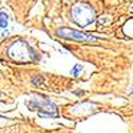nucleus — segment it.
<instances>
[{
  "label": "nucleus",
  "instance_id": "6e6552de",
  "mask_svg": "<svg viewBox=\"0 0 133 133\" xmlns=\"http://www.w3.org/2000/svg\"><path fill=\"white\" fill-rule=\"evenodd\" d=\"M7 35H8V31H7V29H4V31H3V33H2V36H7Z\"/></svg>",
  "mask_w": 133,
  "mask_h": 133
},
{
  "label": "nucleus",
  "instance_id": "7ed1b4c3",
  "mask_svg": "<svg viewBox=\"0 0 133 133\" xmlns=\"http://www.w3.org/2000/svg\"><path fill=\"white\" fill-rule=\"evenodd\" d=\"M56 35L59 37H64V39H69V40H77V41H96L97 37L91 35V33H85V32H80L72 28H59Z\"/></svg>",
  "mask_w": 133,
  "mask_h": 133
},
{
  "label": "nucleus",
  "instance_id": "f257e3e1",
  "mask_svg": "<svg viewBox=\"0 0 133 133\" xmlns=\"http://www.w3.org/2000/svg\"><path fill=\"white\" fill-rule=\"evenodd\" d=\"M25 105L29 110L37 112L40 117H57L59 115V110L56 105L52 103V100L43 95H39V97H33L25 101Z\"/></svg>",
  "mask_w": 133,
  "mask_h": 133
},
{
  "label": "nucleus",
  "instance_id": "39448f33",
  "mask_svg": "<svg viewBox=\"0 0 133 133\" xmlns=\"http://www.w3.org/2000/svg\"><path fill=\"white\" fill-rule=\"evenodd\" d=\"M43 81H44V79L40 75H35L32 77V85H35V87H40L43 84Z\"/></svg>",
  "mask_w": 133,
  "mask_h": 133
},
{
  "label": "nucleus",
  "instance_id": "20e7f679",
  "mask_svg": "<svg viewBox=\"0 0 133 133\" xmlns=\"http://www.w3.org/2000/svg\"><path fill=\"white\" fill-rule=\"evenodd\" d=\"M7 25H8V15L4 11H0V28L7 29Z\"/></svg>",
  "mask_w": 133,
  "mask_h": 133
},
{
  "label": "nucleus",
  "instance_id": "9d476101",
  "mask_svg": "<svg viewBox=\"0 0 133 133\" xmlns=\"http://www.w3.org/2000/svg\"><path fill=\"white\" fill-rule=\"evenodd\" d=\"M130 93H133V87L130 88Z\"/></svg>",
  "mask_w": 133,
  "mask_h": 133
},
{
  "label": "nucleus",
  "instance_id": "0eeeda50",
  "mask_svg": "<svg viewBox=\"0 0 133 133\" xmlns=\"http://www.w3.org/2000/svg\"><path fill=\"white\" fill-rule=\"evenodd\" d=\"M81 69H83V65H80V64H76L73 68L71 69V75L72 76H79V73L81 72Z\"/></svg>",
  "mask_w": 133,
  "mask_h": 133
},
{
  "label": "nucleus",
  "instance_id": "423d86ee",
  "mask_svg": "<svg viewBox=\"0 0 133 133\" xmlns=\"http://www.w3.org/2000/svg\"><path fill=\"white\" fill-rule=\"evenodd\" d=\"M124 29H125V32L128 33V35L133 36V20H129V23H127V24H125Z\"/></svg>",
  "mask_w": 133,
  "mask_h": 133
},
{
  "label": "nucleus",
  "instance_id": "1a4fd4ad",
  "mask_svg": "<svg viewBox=\"0 0 133 133\" xmlns=\"http://www.w3.org/2000/svg\"><path fill=\"white\" fill-rule=\"evenodd\" d=\"M130 12H132V14H133V5H132V7H130Z\"/></svg>",
  "mask_w": 133,
  "mask_h": 133
},
{
  "label": "nucleus",
  "instance_id": "f03ea898",
  "mask_svg": "<svg viewBox=\"0 0 133 133\" xmlns=\"http://www.w3.org/2000/svg\"><path fill=\"white\" fill-rule=\"evenodd\" d=\"M72 16H73V20L80 27H87L95 20V11L91 5L80 3L73 7Z\"/></svg>",
  "mask_w": 133,
  "mask_h": 133
}]
</instances>
